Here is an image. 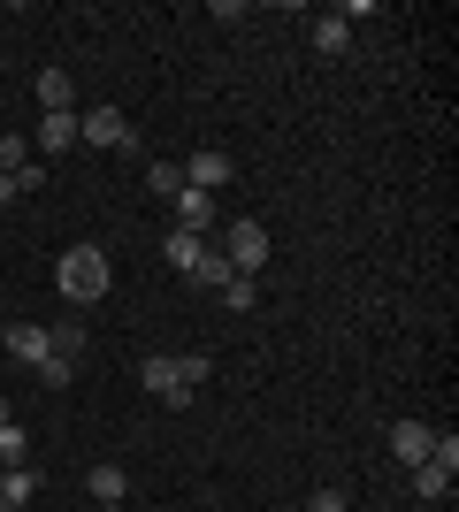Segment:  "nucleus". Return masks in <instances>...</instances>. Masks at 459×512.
Returning <instances> with one entry per match:
<instances>
[{
    "mask_svg": "<svg viewBox=\"0 0 459 512\" xmlns=\"http://www.w3.org/2000/svg\"><path fill=\"white\" fill-rule=\"evenodd\" d=\"M108 283H115V268H108V245H69L62 260H54V291H62L69 306H100L108 299Z\"/></svg>",
    "mask_w": 459,
    "mask_h": 512,
    "instance_id": "obj_1",
    "label": "nucleus"
},
{
    "mask_svg": "<svg viewBox=\"0 0 459 512\" xmlns=\"http://www.w3.org/2000/svg\"><path fill=\"white\" fill-rule=\"evenodd\" d=\"M215 253L230 260V276H253V283H261V268H268V230H261V222H230Z\"/></svg>",
    "mask_w": 459,
    "mask_h": 512,
    "instance_id": "obj_2",
    "label": "nucleus"
},
{
    "mask_svg": "<svg viewBox=\"0 0 459 512\" xmlns=\"http://www.w3.org/2000/svg\"><path fill=\"white\" fill-rule=\"evenodd\" d=\"M452 482H459V436H437V451L414 467V497L437 505V497H452Z\"/></svg>",
    "mask_w": 459,
    "mask_h": 512,
    "instance_id": "obj_3",
    "label": "nucleus"
},
{
    "mask_svg": "<svg viewBox=\"0 0 459 512\" xmlns=\"http://www.w3.org/2000/svg\"><path fill=\"white\" fill-rule=\"evenodd\" d=\"M77 146L123 153V146H131V115H123V107H85V115H77Z\"/></svg>",
    "mask_w": 459,
    "mask_h": 512,
    "instance_id": "obj_4",
    "label": "nucleus"
},
{
    "mask_svg": "<svg viewBox=\"0 0 459 512\" xmlns=\"http://www.w3.org/2000/svg\"><path fill=\"white\" fill-rule=\"evenodd\" d=\"M138 383H146L153 398H161V406H192V390H184V367H176L169 352H153V360L138 367Z\"/></svg>",
    "mask_w": 459,
    "mask_h": 512,
    "instance_id": "obj_5",
    "label": "nucleus"
},
{
    "mask_svg": "<svg viewBox=\"0 0 459 512\" xmlns=\"http://www.w3.org/2000/svg\"><path fill=\"white\" fill-rule=\"evenodd\" d=\"M230 176H238V161H230L222 146H199L192 161H184V184H192V192H222Z\"/></svg>",
    "mask_w": 459,
    "mask_h": 512,
    "instance_id": "obj_6",
    "label": "nucleus"
},
{
    "mask_svg": "<svg viewBox=\"0 0 459 512\" xmlns=\"http://www.w3.org/2000/svg\"><path fill=\"white\" fill-rule=\"evenodd\" d=\"M429 451H437V428H429V421H391V459H398L406 474H414Z\"/></svg>",
    "mask_w": 459,
    "mask_h": 512,
    "instance_id": "obj_7",
    "label": "nucleus"
},
{
    "mask_svg": "<svg viewBox=\"0 0 459 512\" xmlns=\"http://www.w3.org/2000/svg\"><path fill=\"white\" fill-rule=\"evenodd\" d=\"M169 207H176V230H192V237H207V230H215V222H222L215 192H192V184H184V192H176Z\"/></svg>",
    "mask_w": 459,
    "mask_h": 512,
    "instance_id": "obj_8",
    "label": "nucleus"
},
{
    "mask_svg": "<svg viewBox=\"0 0 459 512\" xmlns=\"http://www.w3.org/2000/svg\"><path fill=\"white\" fill-rule=\"evenodd\" d=\"M31 100H39V115H77V85H69V69H39V77H31Z\"/></svg>",
    "mask_w": 459,
    "mask_h": 512,
    "instance_id": "obj_9",
    "label": "nucleus"
},
{
    "mask_svg": "<svg viewBox=\"0 0 459 512\" xmlns=\"http://www.w3.org/2000/svg\"><path fill=\"white\" fill-rule=\"evenodd\" d=\"M54 344H46V321H16L8 329V360H23V367H39Z\"/></svg>",
    "mask_w": 459,
    "mask_h": 512,
    "instance_id": "obj_10",
    "label": "nucleus"
},
{
    "mask_svg": "<svg viewBox=\"0 0 459 512\" xmlns=\"http://www.w3.org/2000/svg\"><path fill=\"white\" fill-rule=\"evenodd\" d=\"M31 497H39V474L31 467H0V512H23Z\"/></svg>",
    "mask_w": 459,
    "mask_h": 512,
    "instance_id": "obj_11",
    "label": "nucleus"
},
{
    "mask_svg": "<svg viewBox=\"0 0 459 512\" xmlns=\"http://www.w3.org/2000/svg\"><path fill=\"white\" fill-rule=\"evenodd\" d=\"M31 146H39V153H69V146H77V115H39Z\"/></svg>",
    "mask_w": 459,
    "mask_h": 512,
    "instance_id": "obj_12",
    "label": "nucleus"
},
{
    "mask_svg": "<svg viewBox=\"0 0 459 512\" xmlns=\"http://www.w3.org/2000/svg\"><path fill=\"white\" fill-rule=\"evenodd\" d=\"M85 490H92V497H100V505H123V490H131V474L115 467V459H100V467H92V474H85Z\"/></svg>",
    "mask_w": 459,
    "mask_h": 512,
    "instance_id": "obj_13",
    "label": "nucleus"
},
{
    "mask_svg": "<svg viewBox=\"0 0 459 512\" xmlns=\"http://www.w3.org/2000/svg\"><path fill=\"white\" fill-rule=\"evenodd\" d=\"M192 283H199V291H222V283H230V260H222L215 245H199V260H192Z\"/></svg>",
    "mask_w": 459,
    "mask_h": 512,
    "instance_id": "obj_14",
    "label": "nucleus"
},
{
    "mask_svg": "<svg viewBox=\"0 0 459 512\" xmlns=\"http://www.w3.org/2000/svg\"><path fill=\"white\" fill-rule=\"evenodd\" d=\"M215 299L230 306V314H253V306H261V283H253V276H230V283L215 291Z\"/></svg>",
    "mask_w": 459,
    "mask_h": 512,
    "instance_id": "obj_15",
    "label": "nucleus"
},
{
    "mask_svg": "<svg viewBox=\"0 0 459 512\" xmlns=\"http://www.w3.org/2000/svg\"><path fill=\"white\" fill-rule=\"evenodd\" d=\"M46 344H54L62 360H85V329H77V321H46Z\"/></svg>",
    "mask_w": 459,
    "mask_h": 512,
    "instance_id": "obj_16",
    "label": "nucleus"
},
{
    "mask_svg": "<svg viewBox=\"0 0 459 512\" xmlns=\"http://www.w3.org/2000/svg\"><path fill=\"white\" fill-rule=\"evenodd\" d=\"M23 451H31V436H23V421L8 413V421H0V467H23Z\"/></svg>",
    "mask_w": 459,
    "mask_h": 512,
    "instance_id": "obj_17",
    "label": "nucleus"
},
{
    "mask_svg": "<svg viewBox=\"0 0 459 512\" xmlns=\"http://www.w3.org/2000/svg\"><path fill=\"white\" fill-rule=\"evenodd\" d=\"M314 46H322V54H345V46H352V23L345 16H322V23H314Z\"/></svg>",
    "mask_w": 459,
    "mask_h": 512,
    "instance_id": "obj_18",
    "label": "nucleus"
},
{
    "mask_svg": "<svg viewBox=\"0 0 459 512\" xmlns=\"http://www.w3.org/2000/svg\"><path fill=\"white\" fill-rule=\"evenodd\" d=\"M146 184H153V199H176V192H184V169H176V161H153Z\"/></svg>",
    "mask_w": 459,
    "mask_h": 512,
    "instance_id": "obj_19",
    "label": "nucleus"
},
{
    "mask_svg": "<svg viewBox=\"0 0 459 512\" xmlns=\"http://www.w3.org/2000/svg\"><path fill=\"white\" fill-rule=\"evenodd\" d=\"M199 245H207V237H192V230H169V268H184V276H192Z\"/></svg>",
    "mask_w": 459,
    "mask_h": 512,
    "instance_id": "obj_20",
    "label": "nucleus"
},
{
    "mask_svg": "<svg viewBox=\"0 0 459 512\" xmlns=\"http://www.w3.org/2000/svg\"><path fill=\"white\" fill-rule=\"evenodd\" d=\"M23 161H31V138H16V130H8V138H0V176H16Z\"/></svg>",
    "mask_w": 459,
    "mask_h": 512,
    "instance_id": "obj_21",
    "label": "nucleus"
},
{
    "mask_svg": "<svg viewBox=\"0 0 459 512\" xmlns=\"http://www.w3.org/2000/svg\"><path fill=\"white\" fill-rule=\"evenodd\" d=\"M69 375H77V360H62V352H46V360H39V383H46V390H62Z\"/></svg>",
    "mask_w": 459,
    "mask_h": 512,
    "instance_id": "obj_22",
    "label": "nucleus"
},
{
    "mask_svg": "<svg viewBox=\"0 0 459 512\" xmlns=\"http://www.w3.org/2000/svg\"><path fill=\"white\" fill-rule=\"evenodd\" d=\"M176 367H184V390H199V383H207V375H215V360H207V352H184V360H176Z\"/></svg>",
    "mask_w": 459,
    "mask_h": 512,
    "instance_id": "obj_23",
    "label": "nucleus"
},
{
    "mask_svg": "<svg viewBox=\"0 0 459 512\" xmlns=\"http://www.w3.org/2000/svg\"><path fill=\"white\" fill-rule=\"evenodd\" d=\"M39 184H46V161H39V153H31V161H23V169H16V192H39Z\"/></svg>",
    "mask_w": 459,
    "mask_h": 512,
    "instance_id": "obj_24",
    "label": "nucleus"
},
{
    "mask_svg": "<svg viewBox=\"0 0 459 512\" xmlns=\"http://www.w3.org/2000/svg\"><path fill=\"white\" fill-rule=\"evenodd\" d=\"M306 512H352V505H345V490H314V497H306Z\"/></svg>",
    "mask_w": 459,
    "mask_h": 512,
    "instance_id": "obj_25",
    "label": "nucleus"
},
{
    "mask_svg": "<svg viewBox=\"0 0 459 512\" xmlns=\"http://www.w3.org/2000/svg\"><path fill=\"white\" fill-rule=\"evenodd\" d=\"M0 207H16V176H0Z\"/></svg>",
    "mask_w": 459,
    "mask_h": 512,
    "instance_id": "obj_26",
    "label": "nucleus"
},
{
    "mask_svg": "<svg viewBox=\"0 0 459 512\" xmlns=\"http://www.w3.org/2000/svg\"><path fill=\"white\" fill-rule=\"evenodd\" d=\"M0 421H8V398H0Z\"/></svg>",
    "mask_w": 459,
    "mask_h": 512,
    "instance_id": "obj_27",
    "label": "nucleus"
},
{
    "mask_svg": "<svg viewBox=\"0 0 459 512\" xmlns=\"http://www.w3.org/2000/svg\"><path fill=\"white\" fill-rule=\"evenodd\" d=\"M100 512H123V505H100Z\"/></svg>",
    "mask_w": 459,
    "mask_h": 512,
    "instance_id": "obj_28",
    "label": "nucleus"
}]
</instances>
